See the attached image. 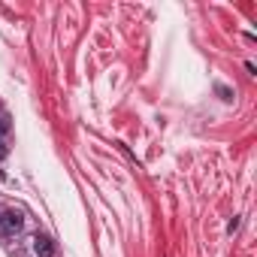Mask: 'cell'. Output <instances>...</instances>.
<instances>
[{
  "mask_svg": "<svg viewBox=\"0 0 257 257\" xmlns=\"http://www.w3.org/2000/svg\"><path fill=\"white\" fill-rule=\"evenodd\" d=\"M22 227H25V215H22L19 209H7V212H0V233L16 236Z\"/></svg>",
  "mask_w": 257,
  "mask_h": 257,
  "instance_id": "cell-1",
  "label": "cell"
},
{
  "mask_svg": "<svg viewBox=\"0 0 257 257\" xmlns=\"http://www.w3.org/2000/svg\"><path fill=\"white\" fill-rule=\"evenodd\" d=\"M31 248H34V257H55V242L49 236H34Z\"/></svg>",
  "mask_w": 257,
  "mask_h": 257,
  "instance_id": "cell-2",
  "label": "cell"
},
{
  "mask_svg": "<svg viewBox=\"0 0 257 257\" xmlns=\"http://www.w3.org/2000/svg\"><path fill=\"white\" fill-rule=\"evenodd\" d=\"M7 134H10V118H0V143H4Z\"/></svg>",
  "mask_w": 257,
  "mask_h": 257,
  "instance_id": "cell-3",
  "label": "cell"
},
{
  "mask_svg": "<svg viewBox=\"0 0 257 257\" xmlns=\"http://www.w3.org/2000/svg\"><path fill=\"white\" fill-rule=\"evenodd\" d=\"M236 230H239V218H233V221L227 224V233H236Z\"/></svg>",
  "mask_w": 257,
  "mask_h": 257,
  "instance_id": "cell-4",
  "label": "cell"
},
{
  "mask_svg": "<svg viewBox=\"0 0 257 257\" xmlns=\"http://www.w3.org/2000/svg\"><path fill=\"white\" fill-rule=\"evenodd\" d=\"M4 158H7V146H4V143H0V161H4Z\"/></svg>",
  "mask_w": 257,
  "mask_h": 257,
  "instance_id": "cell-5",
  "label": "cell"
}]
</instances>
